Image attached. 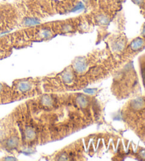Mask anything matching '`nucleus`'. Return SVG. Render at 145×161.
Instances as JSON below:
<instances>
[{"label":"nucleus","mask_w":145,"mask_h":161,"mask_svg":"<svg viewBox=\"0 0 145 161\" xmlns=\"http://www.w3.org/2000/svg\"><path fill=\"white\" fill-rule=\"evenodd\" d=\"M136 4H138V5H141L142 4V3L144 2V0H132Z\"/></svg>","instance_id":"obj_3"},{"label":"nucleus","mask_w":145,"mask_h":161,"mask_svg":"<svg viewBox=\"0 0 145 161\" xmlns=\"http://www.w3.org/2000/svg\"><path fill=\"white\" fill-rule=\"evenodd\" d=\"M142 75L143 81H144V83L145 85V67L142 68Z\"/></svg>","instance_id":"obj_4"},{"label":"nucleus","mask_w":145,"mask_h":161,"mask_svg":"<svg viewBox=\"0 0 145 161\" xmlns=\"http://www.w3.org/2000/svg\"><path fill=\"white\" fill-rule=\"evenodd\" d=\"M130 106H131V107L133 109L140 110V109H142L145 106V102L142 97H138V98H136L134 99V100H133L132 101L130 102Z\"/></svg>","instance_id":"obj_1"},{"label":"nucleus","mask_w":145,"mask_h":161,"mask_svg":"<svg viewBox=\"0 0 145 161\" xmlns=\"http://www.w3.org/2000/svg\"><path fill=\"white\" fill-rule=\"evenodd\" d=\"M140 154H141V156L142 158H144L145 159V150H143V151H142L141 153H140Z\"/></svg>","instance_id":"obj_5"},{"label":"nucleus","mask_w":145,"mask_h":161,"mask_svg":"<svg viewBox=\"0 0 145 161\" xmlns=\"http://www.w3.org/2000/svg\"><path fill=\"white\" fill-rule=\"evenodd\" d=\"M142 35L143 36H145V24L143 26V29H142Z\"/></svg>","instance_id":"obj_6"},{"label":"nucleus","mask_w":145,"mask_h":161,"mask_svg":"<svg viewBox=\"0 0 145 161\" xmlns=\"http://www.w3.org/2000/svg\"><path fill=\"white\" fill-rule=\"evenodd\" d=\"M143 45H144V41H143V39H142L140 38H137L131 43L130 48L134 51H138V50H140L143 46Z\"/></svg>","instance_id":"obj_2"}]
</instances>
